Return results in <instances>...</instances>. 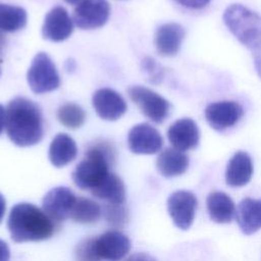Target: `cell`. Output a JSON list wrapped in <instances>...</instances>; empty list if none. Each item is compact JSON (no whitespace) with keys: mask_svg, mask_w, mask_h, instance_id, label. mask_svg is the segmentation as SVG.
Wrapping results in <instances>:
<instances>
[{"mask_svg":"<svg viewBox=\"0 0 261 261\" xmlns=\"http://www.w3.org/2000/svg\"><path fill=\"white\" fill-rule=\"evenodd\" d=\"M6 133L19 147L38 144L44 135L43 116L39 106L24 97L12 99L6 109Z\"/></svg>","mask_w":261,"mask_h":261,"instance_id":"obj_1","label":"cell"},{"mask_svg":"<svg viewBox=\"0 0 261 261\" xmlns=\"http://www.w3.org/2000/svg\"><path fill=\"white\" fill-rule=\"evenodd\" d=\"M54 220L42 209L31 203H18L9 213L7 227L16 243L40 242L54 233Z\"/></svg>","mask_w":261,"mask_h":261,"instance_id":"obj_2","label":"cell"},{"mask_svg":"<svg viewBox=\"0 0 261 261\" xmlns=\"http://www.w3.org/2000/svg\"><path fill=\"white\" fill-rule=\"evenodd\" d=\"M229 32L252 54L254 67L261 79V15L242 4L229 5L223 13Z\"/></svg>","mask_w":261,"mask_h":261,"instance_id":"obj_3","label":"cell"},{"mask_svg":"<svg viewBox=\"0 0 261 261\" xmlns=\"http://www.w3.org/2000/svg\"><path fill=\"white\" fill-rule=\"evenodd\" d=\"M114 152L105 142L97 143L89 148L85 158L75 166L72 180L81 190L92 191L109 172Z\"/></svg>","mask_w":261,"mask_h":261,"instance_id":"obj_4","label":"cell"},{"mask_svg":"<svg viewBox=\"0 0 261 261\" xmlns=\"http://www.w3.org/2000/svg\"><path fill=\"white\" fill-rule=\"evenodd\" d=\"M27 80L35 94L52 92L60 85V77L56 66L45 52H39L34 57L27 73Z\"/></svg>","mask_w":261,"mask_h":261,"instance_id":"obj_5","label":"cell"},{"mask_svg":"<svg viewBox=\"0 0 261 261\" xmlns=\"http://www.w3.org/2000/svg\"><path fill=\"white\" fill-rule=\"evenodd\" d=\"M130 100L145 116L156 123H161L169 114L170 104L159 94L143 86H132L127 89Z\"/></svg>","mask_w":261,"mask_h":261,"instance_id":"obj_6","label":"cell"},{"mask_svg":"<svg viewBox=\"0 0 261 261\" xmlns=\"http://www.w3.org/2000/svg\"><path fill=\"white\" fill-rule=\"evenodd\" d=\"M91 240L94 260H120L130 250L129 239L118 230H109Z\"/></svg>","mask_w":261,"mask_h":261,"instance_id":"obj_7","label":"cell"},{"mask_svg":"<svg viewBox=\"0 0 261 261\" xmlns=\"http://www.w3.org/2000/svg\"><path fill=\"white\" fill-rule=\"evenodd\" d=\"M110 15V5L107 0H82L73 10V22L83 30L101 28Z\"/></svg>","mask_w":261,"mask_h":261,"instance_id":"obj_8","label":"cell"},{"mask_svg":"<svg viewBox=\"0 0 261 261\" xmlns=\"http://www.w3.org/2000/svg\"><path fill=\"white\" fill-rule=\"evenodd\" d=\"M197 208V199L188 191H176L167 199V210L174 225L182 230L191 227Z\"/></svg>","mask_w":261,"mask_h":261,"instance_id":"obj_9","label":"cell"},{"mask_svg":"<svg viewBox=\"0 0 261 261\" xmlns=\"http://www.w3.org/2000/svg\"><path fill=\"white\" fill-rule=\"evenodd\" d=\"M162 145L161 135L148 123L133 126L127 135V146L135 154H154L162 148Z\"/></svg>","mask_w":261,"mask_h":261,"instance_id":"obj_10","label":"cell"},{"mask_svg":"<svg viewBox=\"0 0 261 261\" xmlns=\"http://www.w3.org/2000/svg\"><path fill=\"white\" fill-rule=\"evenodd\" d=\"M242 116V106L233 101L211 103L205 109V118L208 124L216 130H224L233 126Z\"/></svg>","mask_w":261,"mask_h":261,"instance_id":"obj_11","label":"cell"},{"mask_svg":"<svg viewBox=\"0 0 261 261\" xmlns=\"http://www.w3.org/2000/svg\"><path fill=\"white\" fill-rule=\"evenodd\" d=\"M75 199V195L69 188L55 187L44 196L42 201L43 210L54 221H63L69 217Z\"/></svg>","mask_w":261,"mask_h":261,"instance_id":"obj_12","label":"cell"},{"mask_svg":"<svg viewBox=\"0 0 261 261\" xmlns=\"http://www.w3.org/2000/svg\"><path fill=\"white\" fill-rule=\"evenodd\" d=\"M92 104L99 117L110 121L120 118L127 109L122 96L109 88L97 90L93 95Z\"/></svg>","mask_w":261,"mask_h":261,"instance_id":"obj_13","label":"cell"},{"mask_svg":"<svg viewBox=\"0 0 261 261\" xmlns=\"http://www.w3.org/2000/svg\"><path fill=\"white\" fill-rule=\"evenodd\" d=\"M73 31V20L62 6L53 7L45 16L42 35L52 42H61L70 37Z\"/></svg>","mask_w":261,"mask_h":261,"instance_id":"obj_14","label":"cell"},{"mask_svg":"<svg viewBox=\"0 0 261 261\" xmlns=\"http://www.w3.org/2000/svg\"><path fill=\"white\" fill-rule=\"evenodd\" d=\"M167 138L173 148L187 151L195 148L200 139L198 125L191 118H181L174 121L167 130Z\"/></svg>","mask_w":261,"mask_h":261,"instance_id":"obj_15","label":"cell"},{"mask_svg":"<svg viewBox=\"0 0 261 261\" xmlns=\"http://www.w3.org/2000/svg\"><path fill=\"white\" fill-rule=\"evenodd\" d=\"M184 28L175 22L160 25L155 33V47L157 52L163 56L175 55L185 38Z\"/></svg>","mask_w":261,"mask_h":261,"instance_id":"obj_16","label":"cell"},{"mask_svg":"<svg viewBox=\"0 0 261 261\" xmlns=\"http://www.w3.org/2000/svg\"><path fill=\"white\" fill-rule=\"evenodd\" d=\"M236 220L244 234L258 231L261 228V199H243L236 209Z\"/></svg>","mask_w":261,"mask_h":261,"instance_id":"obj_17","label":"cell"},{"mask_svg":"<svg viewBox=\"0 0 261 261\" xmlns=\"http://www.w3.org/2000/svg\"><path fill=\"white\" fill-rule=\"evenodd\" d=\"M253 174V163L248 153L239 151L228 161L225 181L228 186L239 188L247 185Z\"/></svg>","mask_w":261,"mask_h":261,"instance_id":"obj_18","label":"cell"},{"mask_svg":"<svg viewBox=\"0 0 261 261\" xmlns=\"http://www.w3.org/2000/svg\"><path fill=\"white\" fill-rule=\"evenodd\" d=\"M77 155V147L67 134L56 135L49 146V159L56 167H63L73 161Z\"/></svg>","mask_w":261,"mask_h":261,"instance_id":"obj_19","label":"cell"},{"mask_svg":"<svg viewBox=\"0 0 261 261\" xmlns=\"http://www.w3.org/2000/svg\"><path fill=\"white\" fill-rule=\"evenodd\" d=\"M156 166L159 173L163 176H177L187 170L189 158L184 151L175 148H167L158 155Z\"/></svg>","mask_w":261,"mask_h":261,"instance_id":"obj_20","label":"cell"},{"mask_svg":"<svg viewBox=\"0 0 261 261\" xmlns=\"http://www.w3.org/2000/svg\"><path fill=\"white\" fill-rule=\"evenodd\" d=\"M206 203L209 216L216 223H229L236 216L234 203L223 192L210 193Z\"/></svg>","mask_w":261,"mask_h":261,"instance_id":"obj_21","label":"cell"},{"mask_svg":"<svg viewBox=\"0 0 261 261\" xmlns=\"http://www.w3.org/2000/svg\"><path fill=\"white\" fill-rule=\"evenodd\" d=\"M91 193L96 198L108 203H123L125 200V189L122 180L110 171Z\"/></svg>","mask_w":261,"mask_h":261,"instance_id":"obj_22","label":"cell"},{"mask_svg":"<svg viewBox=\"0 0 261 261\" xmlns=\"http://www.w3.org/2000/svg\"><path fill=\"white\" fill-rule=\"evenodd\" d=\"M101 214V207L95 201L84 197H77L72 206L69 217L77 223L91 224L97 222Z\"/></svg>","mask_w":261,"mask_h":261,"instance_id":"obj_23","label":"cell"},{"mask_svg":"<svg viewBox=\"0 0 261 261\" xmlns=\"http://www.w3.org/2000/svg\"><path fill=\"white\" fill-rule=\"evenodd\" d=\"M27 11L19 6L0 3V30L3 32H16L25 27Z\"/></svg>","mask_w":261,"mask_h":261,"instance_id":"obj_24","label":"cell"},{"mask_svg":"<svg viewBox=\"0 0 261 261\" xmlns=\"http://www.w3.org/2000/svg\"><path fill=\"white\" fill-rule=\"evenodd\" d=\"M57 118L64 126L68 128H77L84 124L86 112L79 104L68 102L58 108Z\"/></svg>","mask_w":261,"mask_h":261,"instance_id":"obj_25","label":"cell"},{"mask_svg":"<svg viewBox=\"0 0 261 261\" xmlns=\"http://www.w3.org/2000/svg\"><path fill=\"white\" fill-rule=\"evenodd\" d=\"M104 216L108 223L119 227L125 223L127 212L122 203H108L104 208Z\"/></svg>","mask_w":261,"mask_h":261,"instance_id":"obj_26","label":"cell"},{"mask_svg":"<svg viewBox=\"0 0 261 261\" xmlns=\"http://www.w3.org/2000/svg\"><path fill=\"white\" fill-rule=\"evenodd\" d=\"M143 67L145 68V70L151 74V81L152 83H155L156 82H159L160 81V77L159 75H161V69L160 67L158 66V64L156 63V61L150 57H147L144 59L143 61Z\"/></svg>","mask_w":261,"mask_h":261,"instance_id":"obj_27","label":"cell"},{"mask_svg":"<svg viewBox=\"0 0 261 261\" xmlns=\"http://www.w3.org/2000/svg\"><path fill=\"white\" fill-rule=\"evenodd\" d=\"M184 7L192 9H201L208 5L210 0H174Z\"/></svg>","mask_w":261,"mask_h":261,"instance_id":"obj_28","label":"cell"},{"mask_svg":"<svg viewBox=\"0 0 261 261\" xmlns=\"http://www.w3.org/2000/svg\"><path fill=\"white\" fill-rule=\"evenodd\" d=\"M10 257V251L7 244L0 240V261H7Z\"/></svg>","mask_w":261,"mask_h":261,"instance_id":"obj_29","label":"cell"},{"mask_svg":"<svg viewBox=\"0 0 261 261\" xmlns=\"http://www.w3.org/2000/svg\"><path fill=\"white\" fill-rule=\"evenodd\" d=\"M6 125V110L0 104V135L3 133Z\"/></svg>","mask_w":261,"mask_h":261,"instance_id":"obj_30","label":"cell"},{"mask_svg":"<svg viewBox=\"0 0 261 261\" xmlns=\"http://www.w3.org/2000/svg\"><path fill=\"white\" fill-rule=\"evenodd\" d=\"M5 210H6V201H5V198L3 197V195L0 193V223L3 220Z\"/></svg>","mask_w":261,"mask_h":261,"instance_id":"obj_31","label":"cell"},{"mask_svg":"<svg viewBox=\"0 0 261 261\" xmlns=\"http://www.w3.org/2000/svg\"><path fill=\"white\" fill-rule=\"evenodd\" d=\"M5 44H6V39H5V36L3 35V33L1 32L0 30V54L2 53L4 47H5Z\"/></svg>","mask_w":261,"mask_h":261,"instance_id":"obj_32","label":"cell"},{"mask_svg":"<svg viewBox=\"0 0 261 261\" xmlns=\"http://www.w3.org/2000/svg\"><path fill=\"white\" fill-rule=\"evenodd\" d=\"M66 3L68 4H77L79 2H81L82 0H64Z\"/></svg>","mask_w":261,"mask_h":261,"instance_id":"obj_33","label":"cell"},{"mask_svg":"<svg viewBox=\"0 0 261 261\" xmlns=\"http://www.w3.org/2000/svg\"><path fill=\"white\" fill-rule=\"evenodd\" d=\"M0 74H1V68H0Z\"/></svg>","mask_w":261,"mask_h":261,"instance_id":"obj_34","label":"cell"}]
</instances>
